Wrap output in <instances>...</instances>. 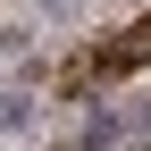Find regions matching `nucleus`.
<instances>
[{"mask_svg": "<svg viewBox=\"0 0 151 151\" xmlns=\"http://www.w3.org/2000/svg\"><path fill=\"white\" fill-rule=\"evenodd\" d=\"M0 126H9V134H25V126H34V92H25V84H9V101H0Z\"/></svg>", "mask_w": 151, "mask_h": 151, "instance_id": "1", "label": "nucleus"}]
</instances>
